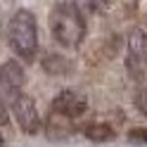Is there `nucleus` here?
<instances>
[{
	"mask_svg": "<svg viewBox=\"0 0 147 147\" xmlns=\"http://www.w3.org/2000/svg\"><path fill=\"white\" fill-rule=\"evenodd\" d=\"M135 105L147 116V88H142V90H138V93H135Z\"/></svg>",
	"mask_w": 147,
	"mask_h": 147,
	"instance_id": "f8f14e48",
	"label": "nucleus"
},
{
	"mask_svg": "<svg viewBox=\"0 0 147 147\" xmlns=\"http://www.w3.org/2000/svg\"><path fill=\"white\" fill-rule=\"evenodd\" d=\"M43 67H45V71H50V74H67L69 71V62L64 57H57V55H48L45 62H43Z\"/></svg>",
	"mask_w": 147,
	"mask_h": 147,
	"instance_id": "1a4fd4ad",
	"label": "nucleus"
},
{
	"mask_svg": "<svg viewBox=\"0 0 147 147\" xmlns=\"http://www.w3.org/2000/svg\"><path fill=\"white\" fill-rule=\"evenodd\" d=\"M88 102L86 97L76 93V90H62V93L52 100V112H57L67 119H78L81 114H86Z\"/></svg>",
	"mask_w": 147,
	"mask_h": 147,
	"instance_id": "423d86ee",
	"label": "nucleus"
},
{
	"mask_svg": "<svg viewBox=\"0 0 147 147\" xmlns=\"http://www.w3.org/2000/svg\"><path fill=\"white\" fill-rule=\"evenodd\" d=\"M12 112H14V119H17V123H19V128L24 133L36 135L40 131V114L36 109V102L29 95H24V93L17 95L12 100Z\"/></svg>",
	"mask_w": 147,
	"mask_h": 147,
	"instance_id": "20e7f679",
	"label": "nucleus"
},
{
	"mask_svg": "<svg viewBox=\"0 0 147 147\" xmlns=\"http://www.w3.org/2000/svg\"><path fill=\"white\" fill-rule=\"evenodd\" d=\"M7 119H10V114H7V107H5V102H3V97H0V126H5Z\"/></svg>",
	"mask_w": 147,
	"mask_h": 147,
	"instance_id": "ddd939ff",
	"label": "nucleus"
},
{
	"mask_svg": "<svg viewBox=\"0 0 147 147\" xmlns=\"http://www.w3.org/2000/svg\"><path fill=\"white\" fill-rule=\"evenodd\" d=\"M50 31L52 38L62 48H78L86 38V19L83 12L74 3H59L50 12Z\"/></svg>",
	"mask_w": 147,
	"mask_h": 147,
	"instance_id": "f257e3e1",
	"label": "nucleus"
},
{
	"mask_svg": "<svg viewBox=\"0 0 147 147\" xmlns=\"http://www.w3.org/2000/svg\"><path fill=\"white\" fill-rule=\"evenodd\" d=\"M109 0H74V5L81 12H102Z\"/></svg>",
	"mask_w": 147,
	"mask_h": 147,
	"instance_id": "9d476101",
	"label": "nucleus"
},
{
	"mask_svg": "<svg viewBox=\"0 0 147 147\" xmlns=\"http://www.w3.org/2000/svg\"><path fill=\"white\" fill-rule=\"evenodd\" d=\"M83 135L90 142H107L114 138V128L109 123H88L83 128Z\"/></svg>",
	"mask_w": 147,
	"mask_h": 147,
	"instance_id": "6e6552de",
	"label": "nucleus"
},
{
	"mask_svg": "<svg viewBox=\"0 0 147 147\" xmlns=\"http://www.w3.org/2000/svg\"><path fill=\"white\" fill-rule=\"evenodd\" d=\"M7 38H10V48L14 50L17 57L22 59H33L38 52V31H36V19L29 10L14 12L10 19V29H7Z\"/></svg>",
	"mask_w": 147,
	"mask_h": 147,
	"instance_id": "f03ea898",
	"label": "nucleus"
},
{
	"mask_svg": "<svg viewBox=\"0 0 147 147\" xmlns=\"http://www.w3.org/2000/svg\"><path fill=\"white\" fill-rule=\"evenodd\" d=\"M24 81H26V76H24V69H22L19 62L7 59L5 64H0V93H3L5 97L14 100L22 93Z\"/></svg>",
	"mask_w": 147,
	"mask_h": 147,
	"instance_id": "39448f33",
	"label": "nucleus"
},
{
	"mask_svg": "<svg viewBox=\"0 0 147 147\" xmlns=\"http://www.w3.org/2000/svg\"><path fill=\"white\" fill-rule=\"evenodd\" d=\"M128 140L135 145H147V128H133L128 133Z\"/></svg>",
	"mask_w": 147,
	"mask_h": 147,
	"instance_id": "9b49d317",
	"label": "nucleus"
},
{
	"mask_svg": "<svg viewBox=\"0 0 147 147\" xmlns=\"http://www.w3.org/2000/svg\"><path fill=\"white\" fill-rule=\"evenodd\" d=\"M128 71L131 76L140 78L147 71V33L142 29H133L128 36Z\"/></svg>",
	"mask_w": 147,
	"mask_h": 147,
	"instance_id": "7ed1b4c3",
	"label": "nucleus"
},
{
	"mask_svg": "<svg viewBox=\"0 0 147 147\" xmlns=\"http://www.w3.org/2000/svg\"><path fill=\"white\" fill-rule=\"evenodd\" d=\"M0 147H3V135H0Z\"/></svg>",
	"mask_w": 147,
	"mask_h": 147,
	"instance_id": "4468645a",
	"label": "nucleus"
},
{
	"mask_svg": "<svg viewBox=\"0 0 147 147\" xmlns=\"http://www.w3.org/2000/svg\"><path fill=\"white\" fill-rule=\"evenodd\" d=\"M74 119H67L57 112H52L50 119L45 121V133H48L50 140H67V138L74 133Z\"/></svg>",
	"mask_w": 147,
	"mask_h": 147,
	"instance_id": "0eeeda50",
	"label": "nucleus"
}]
</instances>
